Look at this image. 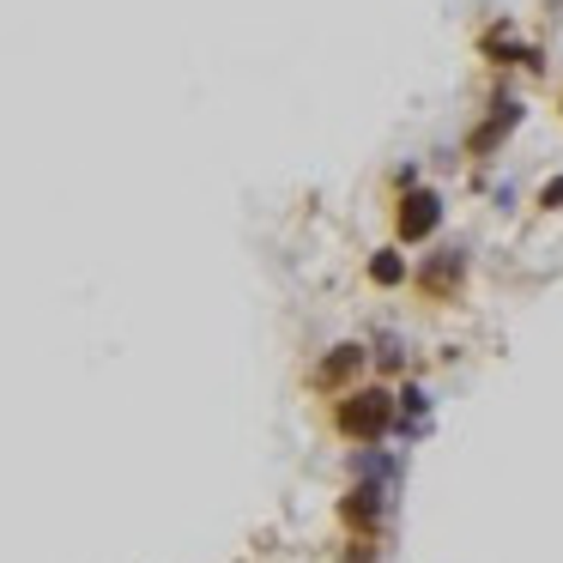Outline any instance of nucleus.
Here are the masks:
<instances>
[{"mask_svg": "<svg viewBox=\"0 0 563 563\" xmlns=\"http://www.w3.org/2000/svg\"><path fill=\"white\" fill-rule=\"evenodd\" d=\"M394 412H400V400H394L388 388H352L345 400H333V424L352 442H376L382 430L394 424Z\"/></svg>", "mask_w": 563, "mask_h": 563, "instance_id": "nucleus-1", "label": "nucleus"}, {"mask_svg": "<svg viewBox=\"0 0 563 563\" xmlns=\"http://www.w3.org/2000/svg\"><path fill=\"white\" fill-rule=\"evenodd\" d=\"M412 285L430 297V303H454V297L466 291V249H461V243H442V249H430V255L418 261Z\"/></svg>", "mask_w": 563, "mask_h": 563, "instance_id": "nucleus-2", "label": "nucleus"}, {"mask_svg": "<svg viewBox=\"0 0 563 563\" xmlns=\"http://www.w3.org/2000/svg\"><path fill=\"white\" fill-rule=\"evenodd\" d=\"M442 212H449V207H442L437 188H424V183L406 188L400 207H394V236H400L406 249H412V243H430V236L442 231Z\"/></svg>", "mask_w": 563, "mask_h": 563, "instance_id": "nucleus-3", "label": "nucleus"}, {"mask_svg": "<svg viewBox=\"0 0 563 563\" xmlns=\"http://www.w3.org/2000/svg\"><path fill=\"white\" fill-rule=\"evenodd\" d=\"M521 98H509V91H497V98H490V110H485V122L473 128V134H466V158H497L503 152V140L515 134V128H521Z\"/></svg>", "mask_w": 563, "mask_h": 563, "instance_id": "nucleus-4", "label": "nucleus"}, {"mask_svg": "<svg viewBox=\"0 0 563 563\" xmlns=\"http://www.w3.org/2000/svg\"><path fill=\"white\" fill-rule=\"evenodd\" d=\"M478 55H485L490 67H527V74H539V49L533 43H521V31L509 25V19H497V25L485 31V37H478Z\"/></svg>", "mask_w": 563, "mask_h": 563, "instance_id": "nucleus-5", "label": "nucleus"}, {"mask_svg": "<svg viewBox=\"0 0 563 563\" xmlns=\"http://www.w3.org/2000/svg\"><path fill=\"white\" fill-rule=\"evenodd\" d=\"M364 364H369L364 345H333V352L316 364V388H328V394H333V388H345V382L364 376Z\"/></svg>", "mask_w": 563, "mask_h": 563, "instance_id": "nucleus-6", "label": "nucleus"}, {"mask_svg": "<svg viewBox=\"0 0 563 563\" xmlns=\"http://www.w3.org/2000/svg\"><path fill=\"white\" fill-rule=\"evenodd\" d=\"M406 279H412V267H406L400 249H376V255H369V285H382V291H400Z\"/></svg>", "mask_w": 563, "mask_h": 563, "instance_id": "nucleus-7", "label": "nucleus"}, {"mask_svg": "<svg viewBox=\"0 0 563 563\" xmlns=\"http://www.w3.org/2000/svg\"><path fill=\"white\" fill-rule=\"evenodd\" d=\"M376 364H382V369H400V364H406V345L394 340V333H382V340H376Z\"/></svg>", "mask_w": 563, "mask_h": 563, "instance_id": "nucleus-8", "label": "nucleus"}, {"mask_svg": "<svg viewBox=\"0 0 563 563\" xmlns=\"http://www.w3.org/2000/svg\"><path fill=\"white\" fill-rule=\"evenodd\" d=\"M539 212H563V176H551V183L539 188Z\"/></svg>", "mask_w": 563, "mask_h": 563, "instance_id": "nucleus-9", "label": "nucleus"}, {"mask_svg": "<svg viewBox=\"0 0 563 563\" xmlns=\"http://www.w3.org/2000/svg\"><path fill=\"white\" fill-rule=\"evenodd\" d=\"M400 412H406V418H424V412H430L424 388H406V394H400Z\"/></svg>", "mask_w": 563, "mask_h": 563, "instance_id": "nucleus-10", "label": "nucleus"}]
</instances>
